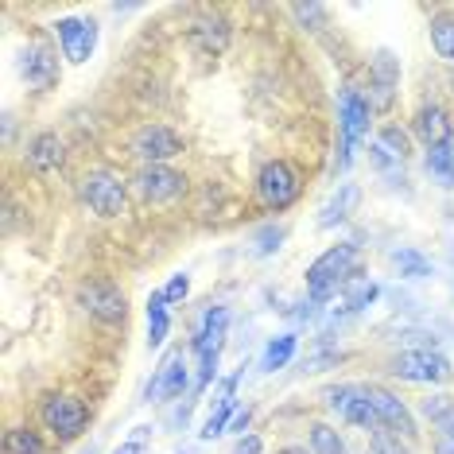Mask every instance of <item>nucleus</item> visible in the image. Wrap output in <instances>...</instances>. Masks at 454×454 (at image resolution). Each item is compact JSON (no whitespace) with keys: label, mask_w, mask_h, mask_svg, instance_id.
<instances>
[{"label":"nucleus","mask_w":454,"mask_h":454,"mask_svg":"<svg viewBox=\"0 0 454 454\" xmlns=\"http://www.w3.org/2000/svg\"><path fill=\"white\" fill-rule=\"evenodd\" d=\"M311 450L315 454H342V439H338L334 427H326V423H315L311 427Z\"/></svg>","instance_id":"cd10ccee"},{"label":"nucleus","mask_w":454,"mask_h":454,"mask_svg":"<svg viewBox=\"0 0 454 454\" xmlns=\"http://www.w3.org/2000/svg\"><path fill=\"white\" fill-rule=\"evenodd\" d=\"M427 171L435 175L439 183H454V140L450 144H439V148H427Z\"/></svg>","instance_id":"b1692460"},{"label":"nucleus","mask_w":454,"mask_h":454,"mask_svg":"<svg viewBox=\"0 0 454 454\" xmlns=\"http://www.w3.org/2000/svg\"><path fill=\"white\" fill-rule=\"evenodd\" d=\"M373 447H377V454H404V450H400V442L392 435H385V431H377V435H373Z\"/></svg>","instance_id":"473e14b6"},{"label":"nucleus","mask_w":454,"mask_h":454,"mask_svg":"<svg viewBox=\"0 0 454 454\" xmlns=\"http://www.w3.org/2000/svg\"><path fill=\"white\" fill-rule=\"evenodd\" d=\"M20 70H24L27 86H35V90H51V86H55V78H59V59L51 55L47 47H27V51H24V63H20Z\"/></svg>","instance_id":"2eb2a0df"},{"label":"nucleus","mask_w":454,"mask_h":454,"mask_svg":"<svg viewBox=\"0 0 454 454\" xmlns=\"http://www.w3.org/2000/svg\"><path fill=\"white\" fill-rule=\"evenodd\" d=\"M237 380H241V377H230V380L222 385V392H218V404H214L210 419H206V423H202V431H199L202 439H214V435H222V431H225V423H230L233 408H237Z\"/></svg>","instance_id":"a211bd4d"},{"label":"nucleus","mask_w":454,"mask_h":454,"mask_svg":"<svg viewBox=\"0 0 454 454\" xmlns=\"http://www.w3.org/2000/svg\"><path fill=\"white\" fill-rule=\"evenodd\" d=\"M82 199L90 202V210L101 218H117L125 210V183L109 171H94L82 179Z\"/></svg>","instance_id":"39448f33"},{"label":"nucleus","mask_w":454,"mask_h":454,"mask_svg":"<svg viewBox=\"0 0 454 454\" xmlns=\"http://www.w3.org/2000/svg\"><path fill=\"white\" fill-rule=\"evenodd\" d=\"M132 152H137L140 160H148V168H156V163L179 156L183 140H179V132H171L168 125H144L137 132V140H132Z\"/></svg>","instance_id":"1a4fd4ad"},{"label":"nucleus","mask_w":454,"mask_h":454,"mask_svg":"<svg viewBox=\"0 0 454 454\" xmlns=\"http://www.w3.org/2000/svg\"><path fill=\"white\" fill-rule=\"evenodd\" d=\"M43 423L59 439H78L90 423V408L74 396H51L43 404Z\"/></svg>","instance_id":"0eeeda50"},{"label":"nucleus","mask_w":454,"mask_h":454,"mask_svg":"<svg viewBox=\"0 0 454 454\" xmlns=\"http://www.w3.org/2000/svg\"><path fill=\"white\" fill-rule=\"evenodd\" d=\"M396 59L388 51H380L377 63H373V94H369V109H388L392 106V90H396Z\"/></svg>","instance_id":"dca6fc26"},{"label":"nucleus","mask_w":454,"mask_h":454,"mask_svg":"<svg viewBox=\"0 0 454 454\" xmlns=\"http://www.w3.org/2000/svg\"><path fill=\"white\" fill-rule=\"evenodd\" d=\"M168 326H171L168 299H163V292H152V299H148V346L152 349L163 346V338H168Z\"/></svg>","instance_id":"412c9836"},{"label":"nucleus","mask_w":454,"mask_h":454,"mask_svg":"<svg viewBox=\"0 0 454 454\" xmlns=\"http://www.w3.org/2000/svg\"><path fill=\"white\" fill-rule=\"evenodd\" d=\"M338 117H342V160H338V168H349V160H354V148L357 140L365 137L369 129V101L357 94V90H342V101H338Z\"/></svg>","instance_id":"423d86ee"},{"label":"nucleus","mask_w":454,"mask_h":454,"mask_svg":"<svg viewBox=\"0 0 454 454\" xmlns=\"http://www.w3.org/2000/svg\"><path fill=\"white\" fill-rule=\"evenodd\" d=\"M191 43L202 51V55H218L230 43V27H225V20L218 16H202L199 24L191 27Z\"/></svg>","instance_id":"f3484780"},{"label":"nucleus","mask_w":454,"mask_h":454,"mask_svg":"<svg viewBox=\"0 0 454 454\" xmlns=\"http://www.w3.org/2000/svg\"><path fill=\"white\" fill-rule=\"evenodd\" d=\"M183 388H187V357H183V349H168L156 377H152V385H148V400L160 404V400H168V396H179Z\"/></svg>","instance_id":"f8f14e48"},{"label":"nucleus","mask_w":454,"mask_h":454,"mask_svg":"<svg viewBox=\"0 0 454 454\" xmlns=\"http://www.w3.org/2000/svg\"><path fill=\"white\" fill-rule=\"evenodd\" d=\"M4 454H43V439L27 427H12L4 435Z\"/></svg>","instance_id":"a878e982"},{"label":"nucleus","mask_w":454,"mask_h":454,"mask_svg":"<svg viewBox=\"0 0 454 454\" xmlns=\"http://www.w3.org/2000/svg\"><path fill=\"white\" fill-rule=\"evenodd\" d=\"M225 330H230V311H225V307H210V311L202 315L199 338H194V354H199V385H210L214 373H218Z\"/></svg>","instance_id":"f03ea898"},{"label":"nucleus","mask_w":454,"mask_h":454,"mask_svg":"<svg viewBox=\"0 0 454 454\" xmlns=\"http://www.w3.org/2000/svg\"><path fill=\"white\" fill-rule=\"evenodd\" d=\"M256 191H261V202L268 210H287V206L299 199V175L292 163L272 160V163H264L261 179H256Z\"/></svg>","instance_id":"7ed1b4c3"},{"label":"nucleus","mask_w":454,"mask_h":454,"mask_svg":"<svg viewBox=\"0 0 454 454\" xmlns=\"http://www.w3.org/2000/svg\"><path fill=\"white\" fill-rule=\"evenodd\" d=\"M55 35H59V43H63L67 63H86V59L94 55V43H98L94 20H78V16L59 20V24H55Z\"/></svg>","instance_id":"9b49d317"},{"label":"nucleus","mask_w":454,"mask_h":454,"mask_svg":"<svg viewBox=\"0 0 454 454\" xmlns=\"http://www.w3.org/2000/svg\"><path fill=\"white\" fill-rule=\"evenodd\" d=\"M82 303H86V311L90 315H98L101 323H121L125 318V292L121 287H113L109 280H90V284H82Z\"/></svg>","instance_id":"9d476101"},{"label":"nucleus","mask_w":454,"mask_h":454,"mask_svg":"<svg viewBox=\"0 0 454 454\" xmlns=\"http://www.w3.org/2000/svg\"><path fill=\"white\" fill-rule=\"evenodd\" d=\"M416 132H419V140L427 144V148L450 144V121H447V113H442L439 106L419 109V117H416Z\"/></svg>","instance_id":"6ab92c4d"},{"label":"nucleus","mask_w":454,"mask_h":454,"mask_svg":"<svg viewBox=\"0 0 454 454\" xmlns=\"http://www.w3.org/2000/svg\"><path fill=\"white\" fill-rule=\"evenodd\" d=\"M187 292H191V276H171V284L163 287V299L179 303V299H187Z\"/></svg>","instance_id":"2f4dec72"},{"label":"nucleus","mask_w":454,"mask_h":454,"mask_svg":"<svg viewBox=\"0 0 454 454\" xmlns=\"http://www.w3.org/2000/svg\"><path fill=\"white\" fill-rule=\"evenodd\" d=\"M450 411H454V404H450V396H427V400H423V416H427V419H447L450 416Z\"/></svg>","instance_id":"c756f323"},{"label":"nucleus","mask_w":454,"mask_h":454,"mask_svg":"<svg viewBox=\"0 0 454 454\" xmlns=\"http://www.w3.org/2000/svg\"><path fill=\"white\" fill-rule=\"evenodd\" d=\"M137 191L148 202H171V199H179V194L187 191V179H183L179 171H171V168H163V163H156V168H144L137 175Z\"/></svg>","instance_id":"ddd939ff"},{"label":"nucleus","mask_w":454,"mask_h":454,"mask_svg":"<svg viewBox=\"0 0 454 454\" xmlns=\"http://www.w3.org/2000/svg\"><path fill=\"white\" fill-rule=\"evenodd\" d=\"M431 47H435L439 59L454 63V20H450V16L431 20Z\"/></svg>","instance_id":"393cba45"},{"label":"nucleus","mask_w":454,"mask_h":454,"mask_svg":"<svg viewBox=\"0 0 454 454\" xmlns=\"http://www.w3.org/2000/svg\"><path fill=\"white\" fill-rule=\"evenodd\" d=\"M326 404L338 411L346 423H354V427H365V431H373L380 427V419H377V411L373 404H369V396H365V388H326Z\"/></svg>","instance_id":"6e6552de"},{"label":"nucleus","mask_w":454,"mask_h":454,"mask_svg":"<svg viewBox=\"0 0 454 454\" xmlns=\"http://www.w3.org/2000/svg\"><path fill=\"white\" fill-rule=\"evenodd\" d=\"M377 299V284H369V280H357V284H349V295H346V307L349 311H361V307H369Z\"/></svg>","instance_id":"c85d7f7f"},{"label":"nucleus","mask_w":454,"mask_h":454,"mask_svg":"<svg viewBox=\"0 0 454 454\" xmlns=\"http://www.w3.org/2000/svg\"><path fill=\"white\" fill-rule=\"evenodd\" d=\"M27 163H32L35 171L63 168V140H59L55 132H39V137L32 140V148H27Z\"/></svg>","instance_id":"aec40b11"},{"label":"nucleus","mask_w":454,"mask_h":454,"mask_svg":"<svg viewBox=\"0 0 454 454\" xmlns=\"http://www.w3.org/2000/svg\"><path fill=\"white\" fill-rule=\"evenodd\" d=\"M380 144H385V148H392V156H396V160H404L408 140H404V132H400V129H385V132H380Z\"/></svg>","instance_id":"7c9ffc66"},{"label":"nucleus","mask_w":454,"mask_h":454,"mask_svg":"<svg viewBox=\"0 0 454 454\" xmlns=\"http://www.w3.org/2000/svg\"><path fill=\"white\" fill-rule=\"evenodd\" d=\"M357 264V249L354 245H330V249L318 256V261L307 268V287H311L315 299H326L330 292H338V284L349 280Z\"/></svg>","instance_id":"f257e3e1"},{"label":"nucleus","mask_w":454,"mask_h":454,"mask_svg":"<svg viewBox=\"0 0 454 454\" xmlns=\"http://www.w3.org/2000/svg\"><path fill=\"white\" fill-rule=\"evenodd\" d=\"M392 373L400 380H416V385H439L450 377V361L442 354H431V349H408L392 361Z\"/></svg>","instance_id":"20e7f679"},{"label":"nucleus","mask_w":454,"mask_h":454,"mask_svg":"<svg viewBox=\"0 0 454 454\" xmlns=\"http://www.w3.org/2000/svg\"><path fill=\"white\" fill-rule=\"evenodd\" d=\"M295 354V334H280V338H272L264 349V357H261V369L264 373H276V369H284L287 361H292Z\"/></svg>","instance_id":"5701e85b"},{"label":"nucleus","mask_w":454,"mask_h":454,"mask_svg":"<svg viewBox=\"0 0 454 454\" xmlns=\"http://www.w3.org/2000/svg\"><path fill=\"white\" fill-rule=\"evenodd\" d=\"M237 454H261V439H256V435L241 439V442H237Z\"/></svg>","instance_id":"72a5a7b5"},{"label":"nucleus","mask_w":454,"mask_h":454,"mask_svg":"<svg viewBox=\"0 0 454 454\" xmlns=\"http://www.w3.org/2000/svg\"><path fill=\"white\" fill-rule=\"evenodd\" d=\"M365 396H369V404H373L377 419L385 423V427H392L396 435H404V439L416 435V423H411V416H408V408H404V400H400V396H392V392L377 388V385H369Z\"/></svg>","instance_id":"4468645a"},{"label":"nucleus","mask_w":454,"mask_h":454,"mask_svg":"<svg viewBox=\"0 0 454 454\" xmlns=\"http://www.w3.org/2000/svg\"><path fill=\"white\" fill-rule=\"evenodd\" d=\"M439 454H454V431H439Z\"/></svg>","instance_id":"c9c22d12"},{"label":"nucleus","mask_w":454,"mask_h":454,"mask_svg":"<svg viewBox=\"0 0 454 454\" xmlns=\"http://www.w3.org/2000/svg\"><path fill=\"white\" fill-rule=\"evenodd\" d=\"M392 264L400 268V276H411V280H419V276H431V261H423L416 249H400V253H392Z\"/></svg>","instance_id":"bb28decb"},{"label":"nucleus","mask_w":454,"mask_h":454,"mask_svg":"<svg viewBox=\"0 0 454 454\" xmlns=\"http://www.w3.org/2000/svg\"><path fill=\"white\" fill-rule=\"evenodd\" d=\"M357 199H361V191L354 187V183H346V187H342V191L334 194V199L326 202V210H323V218H318V225H323V230H330V225H334V222L349 218V210H354V206H357Z\"/></svg>","instance_id":"4be33fe9"},{"label":"nucleus","mask_w":454,"mask_h":454,"mask_svg":"<svg viewBox=\"0 0 454 454\" xmlns=\"http://www.w3.org/2000/svg\"><path fill=\"white\" fill-rule=\"evenodd\" d=\"M144 435H148V431H140L137 439H129L125 447H121V450H113V454H140V447H144Z\"/></svg>","instance_id":"f704fd0d"}]
</instances>
